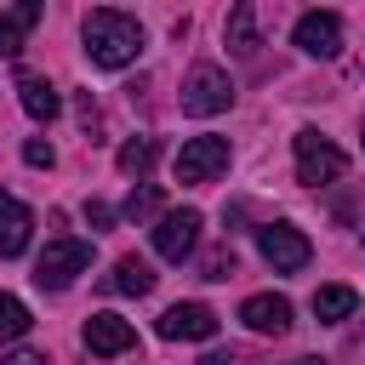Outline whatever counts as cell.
<instances>
[{
	"label": "cell",
	"instance_id": "cell-4",
	"mask_svg": "<svg viewBox=\"0 0 365 365\" xmlns=\"http://www.w3.org/2000/svg\"><path fill=\"white\" fill-rule=\"evenodd\" d=\"M228 160H234L228 137H188V143L177 148L171 171H177V182H217V177L228 171Z\"/></svg>",
	"mask_w": 365,
	"mask_h": 365
},
{
	"label": "cell",
	"instance_id": "cell-22",
	"mask_svg": "<svg viewBox=\"0 0 365 365\" xmlns=\"http://www.w3.org/2000/svg\"><path fill=\"white\" fill-rule=\"evenodd\" d=\"M23 160H29V165H51L57 154H51V143H46V137H29V143H23Z\"/></svg>",
	"mask_w": 365,
	"mask_h": 365
},
{
	"label": "cell",
	"instance_id": "cell-21",
	"mask_svg": "<svg viewBox=\"0 0 365 365\" xmlns=\"http://www.w3.org/2000/svg\"><path fill=\"white\" fill-rule=\"evenodd\" d=\"M228 274H234V251H211L200 262V279H228Z\"/></svg>",
	"mask_w": 365,
	"mask_h": 365
},
{
	"label": "cell",
	"instance_id": "cell-24",
	"mask_svg": "<svg viewBox=\"0 0 365 365\" xmlns=\"http://www.w3.org/2000/svg\"><path fill=\"white\" fill-rule=\"evenodd\" d=\"M0 365H46V359L29 354V348H17V354H0Z\"/></svg>",
	"mask_w": 365,
	"mask_h": 365
},
{
	"label": "cell",
	"instance_id": "cell-6",
	"mask_svg": "<svg viewBox=\"0 0 365 365\" xmlns=\"http://www.w3.org/2000/svg\"><path fill=\"white\" fill-rule=\"evenodd\" d=\"M257 251L268 257V268H274V274H302V268H308V257H314L308 234H302V228H291V222H268V228H257Z\"/></svg>",
	"mask_w": 365,
	"mask_h": 365
},
{
	"label": "cell",
	"instance_id": "cell-7",
	"mask_svg": "<svg viewBox=\"0 0 365 365\" xmlns=\"http://www.w3.org/2000/svg\"><path fill=\"white\" fill-rule=\"evenodd\" d=\"M200 228H205V217H200L194 205H182V211H165V217L154 222V251H160L165 262H182V257H194V245H200Z\"/></svg>",
	"mask_w": 365,
	"mask_h": 365
},
{
	"label": "cell",
	"instance_id": "cell-2",
	"mask_svg": "<svg viewBox=\"0 0 365 365\" xmlns=\"http://www.w3.org/2000/svg\"><path fill=\"white\" fill-rule=\"evenodd\" d=\"M86 268H91V245L63 234V240H46V251H40V262H34V285H40V291H68Z\"/></svg>",
	"mask_w": 365,
	"mask_h": 365
},
{
	"label": "cell",
	"instance_id": "cell-14",
	"mask_svg": "<svg viewBox=\"0 0 365 365\" xmlns=\"http://www.w3.org/2000/svg\"><path fill=\"white\" fill-rule=\"evenodd\" d=\"M34 23H40V6H34V0H23V6H11V11L0 6V57H17V51H23V34H29Z\"/></svg>",
	"mask_w": 365,
	"mask_h": 365
},
{
	"label": "cell",
	"instance_id": "cell-12",
	"mask_svg": "<svg viewBox=\"0 0 365 365\" xmlns=\"http://www.w3.org/2000/svg\"><path fill=\"white\" fill-rule=\"evenodd\" d=\"M17 103H23V114L29 120H40V125H51L57 114H63V97H57V86L46 80V74H17Z\"/></svg>",
	"mask_w": 365,
	"mask_h": 365
},
{
	"label": "cell",
	"instance_id": "cell-17",
	"mask_svg": "<svg viewBox=\"0 0 365 365\" xmlns=\"http://www.w3.org/2000/svg\"><path fill=\"white\" fill-rule=\"evenodd\" d=\"M228 46L240 51V57H257V6H234L228 11Z\"/></svg>",
	"mask_w": 365,
	"mask_h": 365
},
{
	"label": "cell",
	"instance_id": "cell-1",
	"mask_svg": "<svg viewBox=\"0 0 365 365\" xmlns=\"http://www.w3.org/2000/svg\"><path fill=\"white\" fill-rule=\"evenodd\" d=\"M80 40H86V57L97 68H125L143 51V23L125 17V11H114V6H97V11H86Z\"/></svg>",
	"mask_w": 365,
	"mask_h": 365
},
{
	"label": "cell",
	"instance_id": "cell-9",
	"mask_svg": "<svg viewBox=\"0 0 365 365\" xmlns=\"http://www.w3.org/2000/svg\"><path fill=\"white\" fill-rule=\"evenodd\" d=\"M80 336H86V348H91V354H103V359H114V354H131V348H137V325H131V319H120V314H91Z\"/></svg>",
	"mask_w": 365,
	"mask_h": 365
},
{
	"label": "cell",
	"instance_id": "cell-20",
	"mask_svg": "<svg viewBox=\"0 0 365 365\" xmlns=\"http://www.w3.org/2000/svg\"><path fill=\"white\" fill-rule=\"evenodd\" d=\"M154 211H160V188H154V182H143V188L125 194V217H131V222H148Z\"/></svg>",
	"mask_w": 365,
	"mask_h": 365
},
{
	"label": "cell",
	"instance_id": "cell-25",
	"mask_svg": "<svg viewBox=\"0 0 365 365\" xmlns=\"http://www.w3.org/2000/svg\"><path fill=\"white\" fill-rule=\"evenodd\" d=\"M200 365H234V354H205Z\"/></svg>",
	"mask_w": 365,
	"mask_h": 365
},
{
	"label": "cell",
	"instance_id": "cell-13",
	"mask_svg": "<svg viewBox=\"0 0 365 365\" xmlns=\"http://www.w3.org/2000/svg\"><path fill=\"white\" fill-rule=\"evenodd\" d=\"M240 319H245L251 331H262V336H285V331H291V302L274 297V291H262V297H245V302H240Z\"/></svg>",
	"mask_w": 365,
	"mask_h": 365
},
{
	"label": "cell",
	"instance_id": "cell-15",
	"mask_svg": "<svg viewBox=\"0 0 365 365\" xmlns=\"http://www.w3.org/2000/svg\"><path fill=\"white\" fill-rule=\"evenodd\" d=\"M108 285L125 291V297H148V291H154V268H148L143 257H120L114 274H108Z\"/></svg>",
	"mask_w": 365,
	"mask_h": 365
},
{
	"label": "cell",
	"instance_id": "cell-23",
	"mask_svg": "<svg viewBox=\"0 0 365 365\" xmlns=\"http://www.w3.org/2000/svg\"><path fill=\"white\" fill-rule=\"evenodd\" d=\"M86 222H91V228H108V222H114V211H108L103 200H86Z\"/></svg>",
	"mask_w": 365,
	"mask_h": 365
},
{
	"label": "cell",
	"instance_id": "cell-5",
	"mask_svg": "<svg viewBox=\"0 0 365 365\" xmlns=\"http://www.w3.org/2000/svg\"><path fill=\"white\" fill-rule=\"evenodd\" d=\"M348 171V154L336 143H325L319 131H297V182L319 188V182H336Z\"/></svg>",
	"mask_w": 365,
	"mask_h": 365
},
{
	"label": "cell",
	"instance_id": "cell-26",
	"mask_svg": "<svg viewBox=\"0 0 365 365\" xmlns=\"http://www.w3.org/2000/svg\"><path fill=\"white\" fill-rule=\"evenodd\" d=\"M291 365H325V359H291Z\"/></svg>",
	"mask_w": 365,
	"mask_h": 365
},
{
	"label": "cell",
	"instance_id": "cell-27",
	"mask_svg": "<svg viewBox=\"0 0 365 365\" xmlns=\"http://www.w3.org/2000/svg\"><path fill=\"white\" fill-rule=\"evenodd\" d=\"M359 137H365V125H359Z\"/></svg>",
	"mask_w": 365,
	"mask_h": 365
},
{
	"label": "cell",
	"instance_id": "cell-8",
	"mask_svg": "<svg viewBox=\"0 0 365 365\" xmlns=\"http://www.w3.org/2000/svg\"><path fill=\"white\" fill-rule=\"evenodd\" d=\"M160 336L165 342H205V336H217V314L205 308V302H171L165 314H160Z\"/></svg>",
	"mask_w": 365,
	"mask_h": 365
},
{
	"label": "cell",
	"instance_id": "cell-18",
	"mask_svg": "<svg viewBox=\"0 0 365 365\" xmlns=\"http://www.w3.org/2000/svg\"><path fill=\"white\" fill-rule=\"evenodd\" d=\"M29 325H34V314L11 297V291H0V342H17V336H29Z\"/></svg>",
	"mask_w": 365,
	"mask_h": 365
},
{
	"label": "cell",
	"instance_id": "cell-16",
	"mask_svg": "<svg viewBox=\"0 0 365 365\" xmlns=\"http://www.w3.org/2000/svg\"><path fill=\"white\" fill-rule=\"evenodd\" d=\"M354 308H359V291H354V285H319V291H314V314H319L325 325L348 319Z\"/></svg>",
	"mask_w": 365,
	"mask_h": 365
},
{
	"label": "cell",
	"instance_id": "cell-10",
	"mask_svg": "<svg viewBox=\"0 0 365 365\" xmlns=\"http://www.w3.org/2000/svg\"><path fill=\"white\" fill-rule=\"evenodd\" d=\"M297 46L308 57H336L342 51V17L336 11H302L297 17Z\"/></svg>",
	"mask_w": 365,
	"mask_h": 365
},
{
	"label": "cell",
	"instance_id": "cell-11",
	"mask_svg": "<svg viewBox=\"0 0 365 365\" xmlns=\"http://www.w3.org/2000/svg\"><path fill=\"white\" fill-rule=\"evenodd\" d=\"M29 234H34V211L0 188V257H23L29 251Z\"/></svg>",
	"mask_w": 365,
	"mask_h": 365
},
{
	"label": "cell",
	"instance_id": "cell-3",
	"mask_svg": "<svg viewBox=\"0 0 365 365\" xmlns=\"http://www.w3.org/2000/svg\"><path fill=\"white\" fill-rule=\"evenodd\" d=\"M234 103V80H228V68H217V63H194L188 68V80H182V114H222Z\"/></svg>",
	"mask_w": 365,
	"mask_h": 365
},
{
	"label": "cell",
	"instance_id": "cell-19",
	"mask_svg": "<svg viewBox=\"0 0 365 365\" xmlns=\"http://www.w3.org/2000/svg\"><path fill=\"white\" fill-rule=\"evenodd\" d=\"M154 154H160V148H154V137H131V143H120V154H114V160H120V171H125V177H143V171L154 165Z\"/></svg>",
	"mask_w": 365,
	"mask_h": 365
}]
</instances>
